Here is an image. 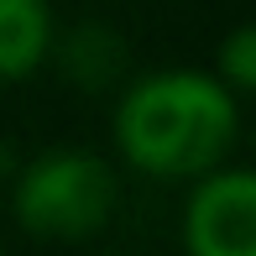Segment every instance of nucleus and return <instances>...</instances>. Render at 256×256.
Segmentation results:
<instances>
[{"label": "nucleus", "mask_w": 256, "mask_h": 256, "mask_svg": "<svg viewBox=\"0 0 256 256\" xmlns=\"http://www.w3.org/2000/svg\"><path fill=\"white\" fill-rule=\"evenodd\" d=\"M214 74L236 100H256V21L225 32L214 48Z\"/></svg>", "instance_id": "obj_6"}, {"label": "nucleus", "mask_w": 256, "mask_h": 256, "mask_svg": "<svg viewBox=\"0 0 256 256\" xmlns=\"http://www.w3.org/2000/svg\"><path fill=\"white\" fill-rule=\"evenodd\" d=\"M183 188V246L194 256H256V168L214 162Z\"/></svg>", "instance_id": "obj_3"}, {"label": "nucleus", "mask_w": 256, "mask_h": 256, "mask_svg": "<svg viewBox=\"0 0 256 256\" xmlns=\"http://www.w3.org/2000/svg\"><path fill=\"white\" fill-rule=\"evenodd\" d=\"M110 142L136 178L183 188L240 142V100L214 68H152L120 84L110 110Z\"/></svg>", "instance_id": "obj_1"}, {"label": "nucleus", "mask_w": 256, "mask_h": 256, "mask_svg": "<svg viewBox=\"0 0 256 256\" xmlns=\"http://www.w3.org/2000/svg\"><path fill=\"white\" fill-rule=\"evenodd\" d=\"M58 16L48 0H0V84H21L52 63Z\"/></svg>", "instance_id": "obj_4"}, {"label": "nucleus", "mask_w": 256, "mask_h": 256, "mask_svg": "<svg viewBox=\"0 0 256 256\" xmlns=\"http://www.w3.org/2000/svg\"><path fill=\"white\" fill-rule=\"evenodd\" d=\"M120 209L115 162L84 146H52L10 178V214L32 240H94Z\"/></svg>", "instance_id": "obj_2"}, {"label": "nucleus", "mask_w": 256, "mask_h": 256, "mask_svg": "<svg viewBox=\"0 0 256 256\" xmlns=\"http://www.w3.org/2000/svg\"><path fill=\"white\" fill-rule=\"evenodd\" d=\"M52 58L78 89H120L126 84V42L110 26H78L52 42Z\"/></svg>", "instance_id": "obj_5"}]
</instances>
